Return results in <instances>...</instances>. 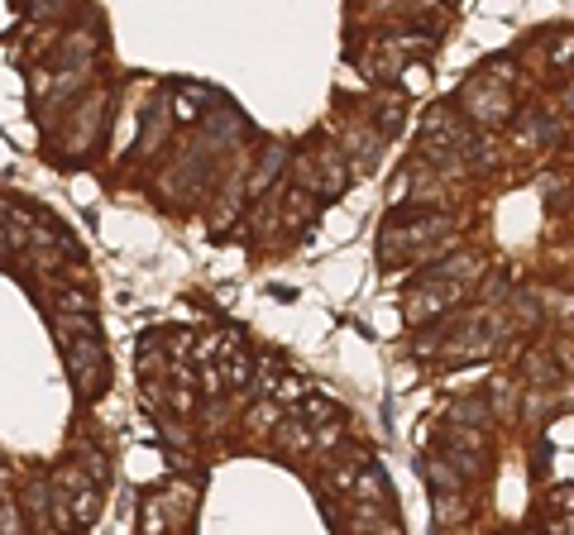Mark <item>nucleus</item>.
<instances>
[{"instance_id": "f8f14e48", "label": "nucleus", "mask_w": 574, "mask_h": 535, "mask_svg": "<svg viewBox=\"0 0 574 535\" xmlns=\"http://www.w3.org/2000/svg\"><path fill=\"white\" fill-rule=\"evenodd\" d=\"M302 411H307V426H335V421H345V411H340V402L335 397H321V392H307L302 397Z\"/></svg>"}, {"instance_id": "6ab92c4d", "label": "nucleus", "mask_w": 574, "mask_h": 535, "mask_svg": "<svg viewBox=\"0 0 574 535\" xmlns=\"http://www.w3.org/2000/svg\"><path fill=\"white\" fill-rule=\"evenodd\" d=\"M283 158H287L283 149H264V158H259V172H254V177H249V192H259V187H264V182H273V172L283 168Z\"/></svg>"}, {"instance_id": "39448f33", "label": "nucleus", "mask_w": 574, "mask_h": 535, "mask_svg": "<svg viewBox=\"0 0 574 535\" xmlns=\"http://www.w3.org/2000/svg\"><path fill=\"white\" fill-rule=\"evenodd\" d=\"M469 144H474V139H469V129L460 125L455 110L436 106L421 120V153H460V149H469Z\"/></svg>"}, {"instance_id": "6e6552de", "label": "nucleus", "mask_w": 574, "mask_h": 535, "mask_svg": "<svg viewBox=\"0 0 574 535\" xmlns=\"http://www.w3.org/2000/svg\"><path fill=\"white\" fill-rule=\"evenodd\" d=\"M431 273L426 278L436 282H460V287H469V282L484 278V258L479 254H450V258H436V263H426Z\"/></svg>"}, {"instance_id": "20e7f679", "label": "nucleus", "mask_w": 574, "mask_h": 535, "mask_svg": "<svg viewBox=\"0 0 574 535\" xmlns=\"http://www.w3.org/2000/svg\"><path fill=\"white\" fill-rule=\"evenodd\" d=\"M469 297V287H460V282H436V278H426L407 297V306H402V316H407V325H426V321H436V316H445L450 306H460V301Z\"/></svg>"}, {"instance_id": "4be33fe9", "label": "nucleus", "mask_w": 574, "mask_h": 535, "mask_svg": "<svg viewBox=\"0 0 574 535\" xmlns=\"http://www.w3.org/2000/svg\"><path fill=\"white\" fill-rule=\"evenodd\" d=\"M53 301H58V311H67V316H77V311H91V306H96L87 292H72V287H58Z\"/></svg>"}, {"instance_id": "f257e3e1", "label": "nucleus", "mask_w": 574, "mask_h": 535, "mask_svg": "<svg viewBox=\"0 0 574 535\" xmlns=\"http://www.w3.org/2000/svg\"><path fill=\"white\" fill-rule=\"evenodd\" d=\"M192 512H197V493H192L187 483H168V488H158V493L144 497L139 531L144 535H173L192 521Z\"/></svg>"}, {"instance_id": "b1692460", "label": "nucleus", "mask_w": 574, "mask_h": 535, "mask_svg": "<svg viewBox=\"0 0 574 535\" xmlns=\"http://www.w3.org/2000/svg\"><path fill=\"white\" fill-rule=\"evenodd\" d=\"M177 120H197V106H192V96H177Z\"/></svg>"}, {"instance_id": "aec40b11", "label": "nucleus", "mask_w": 574, "mask_h": 535, "mask_svg": "<svg viewBox=\"0 0 574 535\" xmlns=\"http://www.w3.org/2000/svg\"><path fill=\"white\" fill-rule=\"evenodd\" d=\"M402 110H407V101H402V96H388V101L378 106V134H383V139H388V134L402 125Z\"/></svg>"}, {"instance_id": "393cba45", "label": "nucleus", "mask_w": 574, "mask_h": 535, "mask_svg": "<svg viewBox=\"0 0 574 535\" xmlns=\"http://www.w3.org/2000/svg\"><path fill=\"white\" fill-rule=\"evenodd\" d=\"M555 502H560L565 512H574V488H560V497H555Z\"/></svg>"}, {"instance_id": "4468645a", "label": "nucleus", "mask_w": 574, "mask_h": 535, "mask_svg": "<svg viewBox=\"0 0 574 535\" xmlns=\"http://www.w3.org/2000/svg\"><path fill=\"white\" fill-rule=\"evenodd\" d=\"M426 483L436 488V497H455V493H464V478L450 464H445L441 454L436 459H426Z\"/></svg>"}, {"instance_id": "dca6fc26", "label": "nucleus", "mask_w": 574, "mask_h": 535, "mask_svg": "<svg viewBox=\"0 0 574 535\" xmlns=\"http://www.w3.org/2000/svg\"><path fill=\"white\" fill-rule=\"evenodd\" d=\"M96 512H101V497H96V488H77V493H72V526H91V521H96Z\"/></svg>"}, {"instance_id": "412c9836", "label": "nucleus", "mask_w": 574, "mask_h": 535, "mask_svg": "<svg viewBox=\"0 0 574 535\" xmlns=\"http://www.w3.org/2000/svg\"><path fill=\"white\" fill-rule=\"evenodd\" d=\"M464 516H469V502H464L460 493L436 497V521H441V526H455V521H464Z\"/></svg>"}, {"instance_id": "7ed1b4c3", "label": "nucleus", "mask_w": 574, "mask_h": 535, "mask_svg": "<svg viewBox=\"0 0 574 535\" xmlns=\"http://www.w3.org/2000/svg\"><path fill=\"white\" fill-rule=\"evenodd\" d=\"M63 364L82 397H101V387H106V349H101L96 335H87V340H63Z\"/></svg>"}, {"instance_id": "423d86ee", "label": "nucleus", "mask_w": 574, "mask_h": 535, "mask_svg": "<svg viewBox=\"0 0 574 535\" xmlns=\"http://www.w3.org/2000/svg\"><path fill=\"white\" fill-rule=\"evenodd\" d=\"M555 139H560L555 115H546V110H522V115H517V129H512V144H517V149H546Z\"/></svg>"}, {"instance_id": "9b49d317", "label": "nucleus", "mask_w": 574, "mask_h": 535, "mask_svg": "<svg viewBox=\"0 0 574 535\" xmlns=\"http://www.w3.org/2000/svg\"><path fill=\"white\" fill-rule=\"evenodd\" d=\"M273 450H278V454H311V426H307V421L283 416L278 430H273Z\"/></svg>"}, {"instance_id": "2eb2a0df", "label": "nucleus", "mask_w": 574, "mask_h": 535, "mask_svg": "<svg viewBox=\"0 0 574 535\" xmlns=\"http://www.w3.org/2000/svg\"><path fill=\"white\" fill-rule=\"evenodd\" d=\"M283 416H287V411L278 407L273 397H264V402H254V407H249V416H244V426H249V435H273Z\"/></svg>"}, {"instance_id": "f03ea898", "label": "nucleus", "mask_w": 574, "mask_h": 535, "mask_svg": "<svg viewBox=\"0 0 574 535\" xmlns=\"http://www.w3.org/2000/svg\"><path fill=\"white\" fill-rule=\"evenodd\" d=\"M460 106L469 110V120L479 129H498L517 115L508 86H493V82H484V77H469V82L460 86Z\"/></svg>"}, {"instance_id": "1a4fd4ad", "label": "nucleus", "mask_w": 574, "mask_h": 535, "mask_svg": "<svg viewBox=\"0 0 574 535\" xmlns=\"http://www.w3.org/2000/svg\"><path fill=\"white\" fill-rule=\"evenodd\" d=\"M350 497L354 502H364V507H383V512H393V488H388V478H383L378 464H364V469H359Z\"/></svg>"}, {"instance_id": "a211bd4d", "label": "nucleus", "mask_w": 574, "mask_h": 535, "mask_svg": "<svg viewBox=\"0 0 574 535\" xmlns=\"http://www.w3.org/2000/svg\"><path fill=\"white\" fill-rule=\"evenodd\" d=\"M441 459H445V464H450V469H455V473H460L464 483H469L474 473L484 469V459H479V454H474V450H445Z\"/></svg>"}, {"instance_id": "ddd939ff", "label": "nucleus", "mask_w": 574, "mask_h": 535, "mask_svg": "<svg viewBox=\"0 0 574 535\" xmlns=\"http://www.w3.org/2000/svg\"><path fill=\"white\" fill-rule=\"evenodd\" d=\"M493 421V411H488L484 397H460L455 407H450V426H469V430H484Z\"/></svg>"}, {"instance_id": "0eeeda50", "label": "nucleus", "mask_w": 574, "mask_h": 535, "mask_svg": "<svg viewBox=\"0 0 574 535\" xmlns=\"http://www.w3.org/2000/svg\"><path fill=\"white\" fill-rule=\"evenodd\" d=\"M383 144H388V139H383V134H378V125L369 120V115H364V120H354V125L345 129V139H340V153H345L350 163H364V168H369Z\"/></svg>"}, {"instance_id": "5701e85b", "label": "nucleus", "mask_w": 574, "mask_h": 535, "mask_svg": "<svg viewBox=\"0 0 574 535\" xmlns=\"http://www.w3.org/2000/svg\"><path fill=\"white\" fill-rule=\"evenodd\" d=\"M551 63H555V67H570V63H574V34H565V39L551 48Z\"/></svg>"}, {"instance_id": "f3484780", "label": "nucleus", "mask_w": 574, "mask_h": 535, "mask_svg": "<svg viewBox=\"0 0 574 535\" xmlns=\"http://www.w3.org/2000/svg\"><path fill=\"white\" fill-rule=\"evenodd\" d=\"M292 177H297V187H302V192H321V196H326L321 172H316V158H311V153H302V158L292 163Z\"/></svg>"}, {"instance_id": "9d476101", "label": "nucleus", "mask_w": 574, "mask_h": 535, "mask_svg": "<svg viewBox=\"0 0 574 535\" xmlns=\"http://www.w3.org/2000/svg\"><path fill=\"white\" fill-rule=\"evenodd\" d=\"M311 158H316V172H321V187H326V196L345 192V182H350V163H345V153L326 144V149H316Z\"/></svg>"}, {"instance_id": "a878e982", "label": "nucleus", "mask_w": 574, "mask_h": 535, "mask_svg": "<svg viewBox=\"0 0 574 535\" xmlns=\"http://www.w3.org/2000/svg\"><path fill=\"white\" fill-rule=\"evenodd\" d=\"M560 106H565V110H570V115H574V86H570V91H565V96H560Z\"/></svg>"}]
</instances>
